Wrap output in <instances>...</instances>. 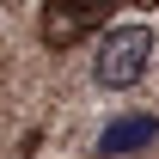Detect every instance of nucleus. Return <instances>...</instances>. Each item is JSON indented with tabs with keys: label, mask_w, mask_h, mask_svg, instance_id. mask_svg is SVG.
Segmentation results:
<instances>
[{
	"label": "nucleus",
	"mask_w": 159,
	"mask_h": 159,
	"mask_svg": "<svg viewBox=\"0 0 159 159\" xmlns=\"http://www.w3.org/2000/svg\"><path fill=\"white\" fill-rule=\"evenodd\" d=\"M147 61H153V31H147V25H116V31L98 37L92 80H98L104 92H122V86H135V80L147 74Z\"/></svg>",
	"instance_id": "obj_1"
},
{
	"label": "nucleus",
	"mask_w": 159,
	"mask_h": 159,
	"mask_svg": "<svg viewBox=\"0 0 159 159\" xmlns=\"http://www.w3.org/2000/svg\"><path fill=\"white\" fill-rule=\"evenodd\" d=\"M153 135H159L153 116H122V122H110V129L98 135V153H110V159H116V153H135V147H147Z\"/></svg>",
	"instance_id": "obj_2"
},
{
	"label": "nucleus",
	"mask_w": 159,
	"mask_h": 159,
	"mask_svg": "<svg viewBox=\"0 0 159 159\" xmlns=\"http://www.w3.org/2000/svg\"><path fill=\"white\" fill-rule=\"evenodd\" d=\"M55 6V37H74L86 19H98V12H110L116 0H49Z\"/></svg>",
	"instance_id": "obj_3"
}]
</instances>
